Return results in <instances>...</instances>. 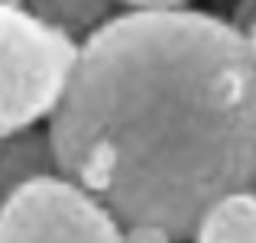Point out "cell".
I'll return each instance as SVG.
<instances>
[{
	"instance_id": "obj_1",
	"label": "cell",
	"mask_w": 256,
	"mask_h": 243,
	"mask_svg": "<svg viewBox=\"0 0 256 243\" xmlns=\"http://www.w3.org/2000/svg\"><path fill=\"white\" fill-rule=\"evenodd\" d=\"M58 175L120 224L188 240L256 168V52L204 10H124L78 42L49 114Z\"/></svg>"
},
{
	"instance_id": "obj_2",
	"label": "cell",
	"mask_w": 256,
	"mask_h": 243,
	"mask_svg": "<svg viewBox=\"0 0 256 243\" xmlns=\"http://www.w3.org/2000/svg\"><path fill=\"white\" fill-rule=\"evenodd\" d=\"M78 42L26 6H0V136L39 126L68 84Z\"/></svg>"
},
{
	"instance_id": "obj_3",
	"label": "cell",
	"mask_w": 256,
	"mask_h": 243,
	"mask_svg": "<svg viewBox=\"0 0 256 243\" xmlns=\"http://www.w3.org/2000/svg\"><path fill=\"white\" fill-rule=\"evenodd\" d=\"M0 243H120V220L65 175H42L0 204Z\"/></svg>"
},
{
	"instance_id": "obj_4",
	"label": "cell",
	"mask_w": 256,
	"mask_h": 243,
	"mask_svg": "<svg viewBox=\"0 0 256 243\" xmlns=\"http://www.w3.org/2000/svg\"><path fill=\"white\" fill-rule=\"evenodd\" d=\"M42 175H58L49 133L30 126V130L0 136V204L16 188H23L32 178H42Z\"/></svg>"
},
{
	"instance_id": "obj_5",
	"label": "cell",
	"mask_w": 256,
	"mask_h": 243,
	"mask_svg": "<svg viewBox=\"0 0 256 243\" xmlns=\"http://www.w3.org/2000/svg\"><path fill=\"white\" fill-rule=\"evenodd\" d=\"M194 243H256V198L253 192H234L218 198L194 224Z\"/></svg>"
},
{
	"instance_id": "obj_6",
	"label": "cell",
	"mask_w": 256,
	"mask_h": 243,
	"mask_svg": "<svg viewBox=\"0 0 256 243\" xmlns=\"http://www.w3.org/2000/svg\"><path fill=\"white\" fill-rule=\"evenodd\" d=\"M23 6L46 26L68 36L72 42L88 39L117 13L114 0H23Z\"/></svg>"
},
{
	"instance_id": "obj_7",
	"label": "cell",
	"mask_w": 256,
	"mask_h": 243,
	"mask_svg": "<svg viewBox=\"0 0 256 243\" xmlns=\"http://www.w3.org/2000/svg\"><path fill=\"white\" fill-rule=\"evenodd\" d=\"M120 243H178L159 224H120Z\"/></svg>"
},
{
	"instance_id": "obj_8",
	"label": "cell",
	"mask_w": 256,
	"mask_h": 243,
	"mask_svg": "<svg viewBox=\"0 0 256 243\" xmlns=\"http://www.w3.org/2000/svg\"><path fill=\"white\" fill-rule=\"evenodd\" d=\"M114 4L126 6V10H182L194 0H114Z\"/></svg>"
},
{
	"instance_id": "obj_9",
	"label": "cell",
	"mask_w": 256,
	"mask_h": 243,
	"mask_svg": "<svg viewBox=\"0 0 256 243\" xmlns=\"http://www.w3.org/2000/svg\"><path fill=\"white\" fill-rule=\"evenodd\" d=\"M0 6H23V0H0Z\"/></svg>"
}]
</instances>
